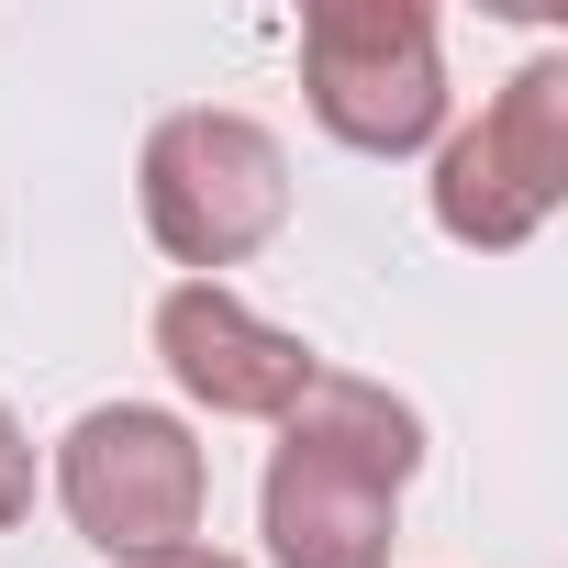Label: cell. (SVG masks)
Listing matches in <instances>:
<instances>
[{
  "instance_id": "obj_1",
  "label": "cell",
  "mask_w": 568,
  "mask_h": 568,
  "mask_svg": "<svg viewBox=\"0 0 568 568\" xmlns=\"http://www.w3.org/2000/svg\"><path fill=\"white\" fill-rule=\"evenodd\" d=\"M413 468H424L413 402H390L379 379L313 368V390L278 413L267 490H256L267 557L278 568H390V524H402Z\"/></svg>"
},
{
  "instance_id": "obj_2",
  "label": "cell",
  "mask_w": 568,
  "mask_h": 568,
  "mask_svg": "<svg viewBox=\"0 0 568 568\" xmlns=\"http://www.w3.org/2000/svg\"><path fill=\"white\" fill-rule=\"evenodd\" d=\"M302 101L346 156H413L446 123V45L413 0H313L302 12Z\"/></svg>"
},
{
  "instance_id": "obj_3",
  "label": "cell",
  "mask_w": 568,
  "mask_h": 568,
  "mask_svg": "<svg viewBox=\"0 0 568 568\" xmlns=\"http://www.w3.org/2000/svg\"><path fill=\"white\" fill-rule=\"evenodd\" d=\"M134 190H145V234L179 267H201V278L245 267L278 223H291V156H278V134L245 123V112H168L145 134Z\"/></svg>"
},
{
  "instance_id": "obj_4",
  "label": "cell",
  "mask_w": 568,
  "mask_h": 568,
  "mask_svg": "<svg viewBox=\"0 0 568 568\" xmlns=\"http://www.w3.org/2000/svg\"><path fill=\"white\" fill-rule=\"evenodd\" d=\"M57 501H68V524H79L112 568H134V557L201 546L212 468H201V446H190L179 413H156V402H101V413H79L68 446H57Z\"/></svg>"
},
{
  "instance_id": "obj_5",
  "label": "cell",
  "mask_w": 568,
  "mask_h": 568,
  "mask_svg": "<svg viewBox=\"0 0 568 568\" xmlns=\"http://www.w3.org/2000/svg\"><path fill=\"white\" fill-rule=\"evenodd\" d=\"M557 201H568V57H535L435 156V223L479 256H513Z\"/></svg>"
},
{
  "instance_id": "obj_6",
  "label": "cell",
  "mask_w": 568,
  "mask_h": 568,
  "mask_svg": "<svg viewBox=\"0 0 568 568\" xmlns=\"http://www.w3.org/2000/svg\"><path fill=\"white\" fill-rule=\"evenodd\" d=\"M156 357H168V379H179L201 413H223V424H278V413L313 390V368H324L291 324L245 313L223 278H179V291L156 302Z\"/></svg>"
},
{
  "instance_id": "obj_7",
  "label": "cell",
  "mask_w": 568,
  "mask_h": 568,
  "mask_svg": "<svg viewBox=\"0 0 568 568\" xmlns=\"http://www.w3.org/2000/svg\"><path fill=\"white\" fill-rule=\"evenodd\" d=\"M23 513H34V435L0 402V524H23Z\"/></svg>"
},
{
  "instance_id": "obj_8",
  "label": "cell",
  "mask_w": 568,
  "mask_h": 568,
  "mask_svg": "<svg viewBox=\"0 0 568 568\" xmlns=\"http://www.w3.org/2000/svg\"><path fill=\"white\" fill-rule=\"evenodd\" d=\"M134 568H245V557H223V546H168V557H134Z\"/></svg>"
}]
</instances>
